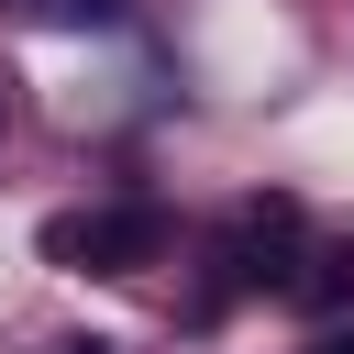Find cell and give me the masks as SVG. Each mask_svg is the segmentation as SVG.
I'll return each instance as SVG.
<instances>
[{"label":"cell","instance_id":"6da1fadb","mask_svg":"<svg viewBox=\"0 0 354 354\" xmlns=\"http://www.w3.org/2000/svg\"><path fill=\"white\" fill-rule=\"evenodd\" d=\"M33 243H44V266H66V277H144V266L177 243V221H166L155 199H88V210H55Z\"/></svg>","mask_w":354,"mask_h":354},{"label":"cell","instance_id":"7a4b0ae2","mask_svg":"<svg viewBox=\"0 0 354 354\" xmlns=\"http://www.w3.org/2000/svg\"><path fill=\"white\" fill-rule=\"evenodd\" d=\"M210 299H199V321L221 310V299H254V288H277L288 299V266H299V199H243L232 221H221V243H210Z\"/></svg>","mask_w":354,"mask_h":354},{"label":"cell","instance_id":"3957f363","mask_svg":"<svg viewBox=\"0 0 354 354\" xmlns=\"http://www.w3.org/2000/svg\"><path fill=\"white\" fill-rule=\"evenodd\" d=\"M288 299L299 310H354V243H310L288 266Z\"/></svg>","mask_w":354,"mask_h":354},{"label":"cell","instance_id":"277c9868","mask_svg":"<svg viewBox=\"0 0 354 354\" xmlns=\"http://www.w3.org/2000/svg\"><path fill=\"white\" fill-rule=\"evenodd\" d=\"M310 354H354V321H332V332H310Z\"/></svg>","mask_w":354,"mask_h":354},{"label":"cell","instance_id":"5b68a950","mask_svg":"<svg viewBox=\"0 0 354 354\" xmlns=\"http://www.w3.org/2000/svg\"><path fill=\"white\" fill-rule=\"evenodd\" d=\"M55 354H111V343H100V332H66V343H55Z\"/></svg>","mask_w":354,"mask_h":354},{"label":"cell","instance_id":"8992f818","mask_svg":"<svg viewBox=\"0 0 354 354\" xmlns=\"http://www.w3.org/2000/svg\"><path fill=\"white\" fill-rule=\"evenodd\" d=\"M66 11H77V22H111V11H122V0H66Z\"/></svg>","mask_w":354,"mask_h":354}]
</instances>
